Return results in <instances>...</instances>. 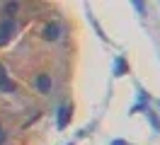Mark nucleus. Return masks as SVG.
Returning a JSON list of instances; mask_svg holds the SVG:
<instances>
[{"instance_id": "1", "label": "nucleus", "mask_w": 160, "mask_h": 145, "mask_svg": "<svg viewBox=\"0 0 160 145\" xmlns=\"http://www.w3.org/2000/svg\"><path fill=\"white\" fill-rule=\"evenodd\" d=\"M12 31H15V22L12 19H2L0 22V46H5L12 39Z\"/></svg>"}, {"instance_id": "2", "label": "nucleus", "mask_w": 160, "mask_h": 145, "mask_svg": "<svg viewBox=\"0 0 160 145\" xmlns=\"http://www.w3.org/2000/svg\"><path fill=\"white\" fill-rule=\"evenodd\" d=\"M44 36L49 39V41H56V39L61 36V27H58V24H46V29H44Z\"/></svg>"}, {"instance_id": "3", "label": "nucleus", "mask_w": 160, "mask_h": 145, "mask_svg": "<svg viewBox=\"0 0 160 145\" xmlns=\"http://www.w3.org/2000/svg\"><path fill=\"white\" fill-rule=\"evenodd\" d=\"M68 121H70V109L68 106H61L58 109V128H66V126H68Z\"/></svg>"}, {"instance_id": "4", "label": "nucleus", "mask_w": 160, "mask_h": 145, "mask_svg": "<svg viewBox=\"0 0 160 145\" xmlns=\"http://www.w3.org/2000/svg\"><path fill=\"white\" fill-rule=\"evenodd\" d=\"M37 89L39 92H51V77L49 75H37Z\"/></svg>"}, {"instance_id": "5", "label": "nucleus", "mask_w": 160, "mask_h": 145, "mask_svg": "<svg viewBox=\"0 0 160 145\" xmlns=\"http://www.w3.org/2000/svg\"><path fill=\"white\" fill-rule=\"evenodd\" d=\"M17 7H20L17 2H8V5H5V12H10V15H15V12H17Z\"/></svg>"}, {"instance_id": "6", "label": "nucleus", "mask_w": 160, "mask_h": 145, "mask_svg": "<svg viewBox=\"0 0 160 145\" xmlns=\"http://www.w3.org/2000/svg\"><path fill=\"white\" fill-rule=\"evenodd\" d=\"M0 89H2V92H12V89H15V85L5 80V82H0Z\"/></svg>"}, {"instance_id": "7", "label": "nucleus", "mask_w": 160, "mask_h": 145, "mask_svg": "<svg viewBox=\"0 0 160 145\" xmlns=\"http://www.w3.org/2000/svg\"><path fill=\"white\" fill-rule=\"evenodd\" d=\"M114 75H124V60H117V73H114Z\"/></svg>"}, {"instance_id": "8", "label": "nucleus", "mask_w": 160, "mask_h": 145, "mask_svg": "<svg viewBox=\"0 0 160 145\" xmlns=\"http://www.w3.org/2000/svg\"><path fill=\"white\" fill-rule=\"evenodd\" d=\"M0 82H5V65H0Z\"/></svg>"}, {"instance_id": "9", "label": "nucleus", "mask_w": 160, "mask_h": 145, "mask_svg": "<svg viewBox=\"0 0 160 145\" xmlns=\"http://www.w3.org/2000/svg\"><path fill=\"white\" fill-rule=\"evenodd\" d=\"M112 145H126V143H124V140H114Z\"/></svg>"}, {"instance_id": "10", "label": "nucleus", "mask_w": 160, "mask_h": 145, "mask_svg": "<svg viewBox=\"0 0 160 145\" xmlns=\"http://www.w3.org/2000/svg\"><path fill=\"white\" fill-rule=\"evenodd\" d=\"M2 140H5V133H2V128H0V143H2Z\"/></svg>"}]
</instances>
